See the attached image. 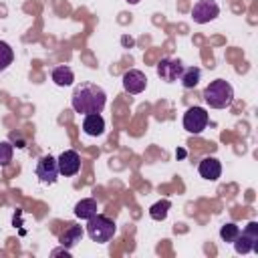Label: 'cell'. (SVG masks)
Masks as SVG:
<instances>
[{"instance_id": "6da1fadb", "label": "cell", "mask_w": 258, "mask_h": 258, "mask_svg": "<svg viewBox=\"0 0 258 258\" xmlns=\"http://www.w3.org/2000/svg\"><path fill=\"white\" fill-rule=\"evenodd\" d=\"M73 111L79 115L101 113L107 105V93L95 83H79L71 95Z\"/></svg>"}, {"instance_id": "7a4b0ae2", "label": "cell", "mask_w": 258, "mask_h": 258, "mask_svg": "<svg viewBox=\"0 0 258 258\" xmlns=\"http://www.w3.org/2000/svg\"><path fill=\"white\" fill-rule=\"evenodd\" d=\"M202 97L212 109H226L234 101V89L226 79H216L206 85Z\"/></svg>"}, {"instance_id": "3957f363", "label": "cell", "mask_w": 258, "mask_h": 258, "mask_svg": "<svg viewBox=\"0 0 258 258\" xmlns=\"http://www.w3.org/2000/svg\"><path fill=\"white\" fill-rule=\"evenodd\" d=\"M87 234H89V238L93 242L105 244L117 234V226H115V222L111 218H107L103 214H95L93 218L87 220Z\"/></svg>"}, {"instance_id": "277c9868", "label": "cell", "mask_w": 258, "mask_h": 258, "mask_svg": "<svg viewBox=\"0 0 258 258\" xmlns=\"http://www.w3.org/2000/svg\"><path fill=\"white\" fill-rule=\"evenodd\" d=\"M238 254H248V252H258V224L250 222L246 226L244 232H240L236 236V240L232 242Z\"/></svg>"}, {"instance_id": "5b68a950", "label": "cell", "mask_w": 258, "mask_h": 258, "mask_svg": "<svg viewBox=\"0 0 258 258\" xmlns=\"http://www.w3.org/2000/svg\"><path fill=\"white\" fill-rule=\"evenodd\" d=\"M208 113L204 107H189L183 113V129L191 135H200L208 127Z\"/></svg>"}, {"instance_id": "8992f818", "label": "cell", "mask_w": 258, "mask_h": 258, "mask_svg": "<svg viewBox=\"0 0 258 258\" xmlns=\"http://www.w3.org/2000/svg\"><path fill=\"white\" fill-rule=\"evenodd\" d=\"M218 14H220V6L216 0H198L191 10L194 22H198V24L212 22L214 18H218Z\"/></svg>"}, {"instance_id": "52a82bcc", "label": "cell", "mask_w": 258, "mask_h": 258, "mask_svg": "<svg viewBox=\"0 0 258 258\" xmlns=\"http://www.w3.org/2000/svg\"><path fill=\"white\" fill-rule=\"evenodd\" d=\"M36 177L42 181V183H54L56 179H58V163H56V159L54 157H50V155H42L40 159H38V163H36Z\"/></svg>"}, {"instance_id": "ba28073f", "label": "cell", "mask_w": 258, "mask_h": 258, "mask_svg": "<svg viewBox=\"0 0 258 258\" xmlns=\"http://www.w3.org/2000/svg\"><path fill=\"white\" fill-rule=\"evenodd\" d=\"M56 163H58V173H60V175L73 177V175H77L79 169H81V155H79L75 149H67V151H62V153L58 155Z\"/></svg>"}, {"instance_id": "9c48e42d", "label": "cell", "mask_w": 258, "mask_h": 258, "mask_svg": "<svg viewBox=\"0 0 258 258\" xmlns=\"http://www.w3.org/2000/svg\"><path fill=\"white\" fill-rule=\"evenodd\" d=\"M147 87V77L143 71L139 69H129L125 75H123V89L129 93V95H139L143 93Z\"/></svg>"}, {"instance_id": "30bf717a", "label": "cell", "mask_w": 258, "mask_h": 258, "mask_svg": "<svg viewBox=\"0 0 258 258\" xmlns=\"http://www.w3.org/2000/svg\"><path fill=\"white\" fill-rule=\"evenodd\" d=\"M181 73H183V64H181V60H177V58H163V60L157 64V75H159L161 81H165V83L177 81V79L181 77Z\"/></svg>"}, {"instance_id": "8fae6325", "label": "cell", "mask_w": 258, "mask_h": 258, "mask_svg": "<svg viewBox=\"0 0 258 258\" xmlns=\"http://www.w3.org/2000/svg\"><path fill=\"white\" fill-rule=\"evenodd\" d=\"M83 131L89 135V137H99L105 133V119L101 117V113H91V115H85L83 119Z\"/></svg>"}, {"instance_id": "7c38bea8", "label": "cell", "mask_w": 258, "mask_h": 258, "mask_svg": "<svg viewBox=\"0 0 258 258\" xmlns=\"http://www.w3.org/2000/svg\"><path fill=\"white\" fill-rule=\"evenodd\" d=\"M198 171L204 179H210V181H216L220 175H222V165L216 157H204L198 165Z\"/></svg>"}, {"instance_id": "4fadbf2b", "label": "cell", "mask_w": 258, "mask_h": 258, "mask_svg": "<svg viewBox=\"0 0 258 258\" xmlns=\"http://www.w3.org/2000/svg\"><path fill=\"white\" fill-rule=\"evenodd\" d=\"M50 77H52V83H54L56 87H69V85H73V81H75V73H73V69L67 67V64L54 67L52 73H50Z\"/></svg>"}, {"instance_id": "5bb4252c", "label": "cell", "mask_w": 258, "mask_h": 258, "mask_svg": "<svg viewBox=\"0 0 258 258\" xmlns=\"http://www.w3.org/2000/svg\"><path fill=\"white\" fill-rule=\"evenodd\" d=\"M97 210H99V206H97V200L95 198H85V200H81V202L75 204V216L81 218V220L93 218L97 214Z\"/></svg>"}, {"instance_id": "9a60e30c", "label": "cell", "mask_w": 258, "mask_h": 258, "mask_svg": "<svg viewBox=\"0 0 258 258\" xmlns=\"http://www.w3.org/2000/svg\"><path fill=\"white\" fill-rule=\"evenodd\" d=\"M81 238H83V228L81 226H75V224H71L60 236H58V242H60V246H64V248H73V246H77L79 242H81Z\"/></svg>"}, {"instance_id": "2e32d148", "label": "cell", "mask_w": 258, "mask_h": 258, "mask_svg": "<svg viewBox=\"0 0 258 258\" xmlns=\"http://www.w3.org/2000/svg\"><path fill=\"white\" fill-rule=\"evenodd\" d=\"M200 77H202V71H200L198 67H189V69H183L179 81H181V85H183L185 89H194V87L200 83Z\"/></svg>"}, {"instance_id": "e0dca14e", "label": "cell", "mask_w": 258, "mask_h": 258, "mask_svg": "<svg viewBox=\"0 0 258 258\" xmlns=\"http://www.w3.org/2000/svg\"><path fill=\"white\" fill-rule=\"evenodd\" d=\"M169 208H171V202H169V200H159V202H155V204L149 208V216H151L155 222H161V220L167 218Z\"/></svg>"}, {"instance_id": "ac0fdd59", "label": "cell", "mask_w": 258, "mask_h": 258, "mask_svg": "<svg viewBox=\"0 0 258 258\" xmlns=\"http://www.w3.org/2000/svg\"><path fill=\"white\" fill-rule=\"evenodd\" d=\"M14 60V50L8 42L0 40V71H6Z\"/></svg>"}, {"instance_id": "d6986e66", "label": "cell", "mask_w": 258, "mask_h": 258, "mask_svg": "<svg viewBox=\"0 0 258 258\" xmlns=\"http://www.w3.org/2000/svg\"><path fill=\"white\" fill-rule=\"evenodd\" d=\"M238 234H240V228H238L236 224H232V222H230V224H224V226L220 228V238H222L224 242H230V244H232Z\"/></svg>"}, {"instance_id": "ffe728a7", "label": "cell", "mask_w": 258, "mask_h": 258, "mask_svg": "<svg viewBox=\"0 0 258 258\" xmlns=\"http://www.w3.org/2000/svg\"><path fill=\"white\" fill-rule=\"evenodd\" d=\"M12 153H14L12 145H10L8 141H0V165H2V167L12 161Z\"/></svg>"}, {"instance_id": "44dd1931", "label": "cell", "mask_w": 258, "mask_h": 258, "mask_svg": "<svg viewBox=\"0 0 258 258\" xmlns=\"http://www.w3.org/2000/svg\"><path fill=\"white\" fill-rule=\"evenodd\" d=\"M127 4H139V0H125Z\"/></svg>"}]
</instances>
